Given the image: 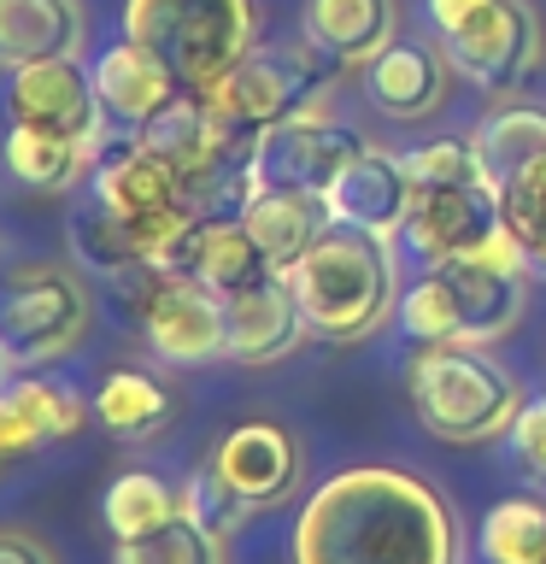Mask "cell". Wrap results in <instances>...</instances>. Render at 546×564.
<instances>
[{
    "label": "cell",
    "instance_id": "obj_33",
    "mask_svg": "<svg viewBox=\"0 0 546 564\" xmlns=\"http://www.w3.org/2000/svg\"><path fill=\"white\" fill-rule=\"evenodd\" d=\"M511 458H517V470L546 494V394L528 400L517 423H511Z\"/></svg>",
    "mask_w": 546,
    "mask_h": 564
},
{
    "label": "cell",
    "instance_id": "obj_11",
    "mask_svg": "<svg viewBox=\"0 0 546 564\" xmlns=\"http://www.w3.org/2000/svg\"><path fill=\"white\" fill-rule=\"evenodd\" d=\"M370 141L341 118L324 112H294L253 135V159H247V183L253 194L264 188H294V194H329V183L359 159Z\"/></svg>",
    "mask_w": 546,
    "mask_h": 564
},
{
    "label": "cell",
    "instance_id": "obj_28",
    "mask_svg": "<svg viewBox=\"0 0 546 564\" xmlns=\"http://www.w3.org/2000/svg\"><path fill=\"white\" fill-rule=\"evenodd\" d=\"M470 141H476V159H482L488 183H505L511 171L528 165L546 148V112L540 106H500Z\"/></svg>",
    "mask_w": 546,
    "mask_h": 564
},
{
    "label": "cell",
    "instance_id": "obj_34",
    "mask_svg": "<svg viewBox=\"0 0 546 564\" xmlns=\"http://www.w3.org/2000/svg\"><path fill=\"white\" fill-rule=\"evenodd\" d=\"M0 564H59L53 546L30 529H0Z\"/></svg>",
    "mask_w": 546,
    "mask_h": 564
},
{
    "label": "cell",
    "instance_id": "obj_35",
    "mask_svg": "<svg viewBox=\"0 0 546 564\" xmlns=\"http://www.w3.org/2000/svg\"><path fill=\"white\" fill-rule=\"evenodd\" d=\"M12 382V365H7V352H0V388H7Z\"/></svg>",
    "mask_w": 546,
    "mask_h": 564
},
{
    "label": "cell",
    "instance_id": "obj_15",
    "mask_svg": "<svg viewBox=\"0 0 546 564\" xmlns=\"http://www.w3.org/2000/svg\"><path fill=\"white\" fill-rule=\"evenodd\" d=\"M95 405H83L77 388L42 377V370H12V382L0 388V476L24 465L47 447L83 430V417Z\"/></svg>",
    "mask_w": 546,
    "mask_h": 564
},
{
    "label": "cell",
    "instance_id": "obj_24",
    "mask_svg": "<svg viewBox=\"0 0 546 564\" xmlns=\"http://www.w3.org/2000/svg\"><path fill=\"white\" fill-rule=\"evenodd\" d=\"M176 400L171 388L148 377V370H106V382L95 388V423L118 441H148L171 423Z\"/></svg>",
    "mask_w": 546,
    "mask_h": 564
},
{
    "label": "cell",
    "instance_id": "obj_1",
    "mask_svg": "<svg viewBox=\"0 0 546 564\" xmlns=\"http://www.w3.org/2000/svg\"><path fill=\"white\" fill-rule=\"evenodd\" d=\"M294 564H458V518L423 476L359 465L299 506Z\"/></svg>",
    "mask_w": 546,
    "mask_h": 564
},
{
    "label": "cell",
    "instance_id": "obj_31",
    "mask_svg": "<svg viewBox=\"0 0 546 564\" xmlns=\"http://www.w3.org/2000/svg\"><path fill=\"white\" fill-rule=\"evenodd\" d=\"M70 241H77V253H83L88 271H100V276H112V282L141 271V253H135L130 229H123L100 200H83V212L70 218Z\"/></svg>",
    "mask_w": 546,
    "mask_h": 564
},
{
    "label": "cell",
    "instance_id": "obj_23",
    "mask_svg": "<svg viewBox=\"0 0 546 564\" xmlns=\"http://www.w3.org/2000/svg\"><path fill=\"white\" fill-rule=\"evenodd\" d=\"M394 30H400L394 0H306V18H299V35H312L341 65H370L394 42Z\"/></svg>",
    "mask_w": 546,
    "mask_h": 564
},
{
    "label": "cell",
    "instance_id": "obj_26",
    "mask_svg": "<svg viewBox=\"0 0 546 564\" xmlns=\"http://www.w3.org/2000/svg\"><path fill=\"white\" fill-rule=\"evenodd\" d=\"M176 511H183V500H176V488L171 482H159L153 470H123L112 488H106V500H100V518L106 529H112L118 541H141V535H153V529H165Z\"/></svg>",
    "mask_w": 546,
    "mask_h": 564
},
{
    "label": "cell",
    "instance_id": "obj_19",
    "mask_svg": "<svg viewBox=\"0 0 546 564\" xmlns=\"http://www.w3.org/2000/svg\"><path fill=\"white\" fill-rule=\"evenodd\" d=\"M95 95H100L106 123H118V130L135 135V130H148V123L165 112L183 88H176V77L153 59L148 47L123 35L118 47H106L95 59Z\"/></svg>",
    "mask_w": 546,
    "mask_h": 564
},
{
    "label": "cell",
    "instance_id": "obj_27",
    "mask_svg": "<svg viewBox=\"0 0 546 564\" xmlns=\"http://www.w3.org/2000/svg\"><path fill=\"white\" fill-rule=\"evenodd\" d=\"M493 194H500V218L511 229V241L523 247L528 271L546 276V148L511 171L505 183H493Z\"/></svg>",
    "mask_w": 546,
    "mask_h": 564
},
{
    "label": "cell",
    "instance_id": "obj_20",
    "mask_svg": "<svg viewBox=\"0 0 546 564\" xmlns=\"http://www.w3.org/2000/svg\"><path fill=\"white\" fill-rule=\"evenodd\" d=\"M223 329H229V352L236 365H276L288 359L306 335V317H299L294 294L282 276H264L259 289H247L236 300H223Z\"/></svg>",
    "mask_w": 546,
    "mask_h": 564
},
{
    "label": "cell",
    "instance_id": "obj_18",
    "mask_svg": "<svg viewBox=\"0 0 546 564\" xmlns=\"http://www.w3.org/2000/svg\"><path fill=\"white\" fill-rule=\"evenodd\" d=\"M211 465L223 470V482L241 494L247 506H276L288 500L294 482H299V447L288 430H276V423H236L218 453H211Z\"/></svg>",
    "mask_w": 546,
    "mask_h": 564
},
{
    "label": "cell",
    "instance_id": "obj_17",
    "mask_svg": "<svg viewBox=\"0 0 546 564\" xmlns=\"http://www.w3.org/2000/svg\"><path fill=\"white\" fill-rule=\"evenodd\" d=\"M364 70V95L382 118L394 123H423L447 106V88H452V59L447 47H429V42H387Z\"/></svg>",
    "mask_w": 546,
    "mask_h": 564
},
{
    "label": "cell",
    "instance_id": "obj_9",
    "mask_svg": "<svg viewBox=\"0 0 546 564\" xmlns=\"http://www.w3.org/2000/svg\"><path fill=\"white\" fill-rule=\"evenodd\" d=\"M440 47L458 77H470L482 95H517L546 59L540 12L528 0H482L470 18L440 30Z\"/></svg>",
    "mask_w": 546,
    "mask_h": 564
},
{
    "label": "cell",
    "instance_id": "obj_2",
    "mask_svg": "<svg viewBox=\"0 0 546 564\" xmlns=\"http://www.w3.org/2000/svg\"><path fill=\"white\" fill-rule=\"evenodd\" d=\"M523 312H528V259L511 241V229H500L476 253L429 264V276L400 294V324L423 347L435 341L493 347L523 324Z\"/></svg>",
    "mask_w": 546,
    "mask_h": 564
},
{
    "label": "cell",
    "instance_id": "obj_5",
    "mask_svg": "<svg viewBox=\"0 0 546 564\" xmlns=\"http://www.w3.org/2000/svg\"><path fill=\"white\" fill-rule=\"evenodd\" d=\"M123 35L176 77L183 95H211L259 47L253 0H123Z\"/></svg>",
    "mask_w": 546,
    "mask_h": 564
},
{
    "label": "cell",
    "instance_id": "obj_29",
    "mask_svg": "<svg viewBox=\"0 0 546 564\" xmlns=\"http://www.w3.org/2000/svg\"><path fill=\"white\" fill-rule=\"evenodd\" d=\"M488 564H546V506L528 494H511L482 523Z\"/></svg>",
    "mask_w": 546,
    "mask_h": 564
},
{
    "label": "cell",
    "instance_id": "obj_12",
    "mask_svg": "<svg viewBox=\"0 0 546 564\" xmlns=\"http://www.w3.org/2000/svg\"><path fill=\"white\" fill-rule=\"evenodd\" d=\"M7 118L24 123V130H53L83 141L88 153L106 148V112L95 95V70H83L77 53H59V59H35L18 65L7 83Z\"/></svg>",
    "mask_w": 546,
    "mask_h": 564
},
{
    "label": "cell",
    "instance_id": "obj_25",
    "mask_svg": "<svg viewBox=\"0 0 546 564\" xmlns=\"http://www.w3.org/2000/svg\"><path fill=\"white\" fill-rule=\"evenodd\" d=\"M7 171L24 188H35V194H65V188H77L83 176L95 171V153H88L83 141H70V135L12 123L7 130Z\"/></svg>",
    "mask_w": 546,
    "mask_h": 564
},
{
    "label": "cell",
    "instance_id": "obj_30",
    "mask_svg": "<svg viewBox=\"0 0 546 564\" xmlns=\"http://www.w3.org/2000/svg\"><path fill=\"white\" fill-rule=\"evenodd\" d=\"M112 564H223V535H211L194 518H176L141 541H118Z\"/></svg>",
    "mask_w": 546,
    "mask_h": 564
},
{
    "label": "cell",
    "instance_id": "obj_8",
    "mask_svg": "<svg viewBox=\"0 0 546 564\" xmlns=\"http://www.w3.org/2000/svg\"><path fill=\"white\" fill-rule=\"evenodd\" d=\"M335 70H341V59H329L312 35H299V42L253 47L206 100L218 106L236 130L259 135V130H271V123L294 118V112H312V100L329 88Z\"/></svg>",
    "mask_w": 546,
    "mask_h": 564
},
{
    "label": "cell",
    "instance_id": "obj_32",
    "mask_svg": "<svg viewBox=\"0 0 546 564\" xmlns=\"http://www.w3.org/2000/svg\"><path fill=\"white\" fill-rule=\"evenodd\" d=\"M176 500H183V518H194L200 529H211V535H229V529H241V518L253 511L236 488L223 482L218 465H200V470H194L188 482L176 488Z\"/></svg>",
    "mask_w": 546,
    "mask_h": 564
},
{
    "label": "cell",
    "instance_id": "obj_6",
    "mask_svg": "<svg viewBox=\"0 0 546 564\" xmlns=\"http://www.w3.org/2000/svg\"><path fill=\"white\" fill-rule=\"evenodd\" d=\"M88 200H100L123 229H130L141 264H159V253H165L176 236H188V229L206 218V212L194 206V194L183 188V176H176L153 148H141L135 135L130 141H106V148L95 153Z\"/></svg>",
    "mask_w": 546,
    "mask_h": 564
},
{
    "label": "cell",
    "instance_id": "obj_10",
    "mask_svg": "<svg viewBox=\"0 0 546 564\" xmlns=\"http://www.w3.org/2000/svg\"><path fill=\"white\" fill-rule=\"evenodd\" d=\"M123 300L135 306L141 317V335L148 347L159 352L165 365L176 370H194V365H211L229 352V329H223V300L200 289L188 276H159L153 264H141L118 282Z\"/></svg>",
    "mask_w": 546,
    "mask_h": 564
},
{
    "label": "cell",
    "instance_id": "obj_21",
    "mask_svg": "<svg viewBox=\"0 0 546 564\" xmlns=\"http://www.w3.org/2000/svg\"><path fill=\"white\" fill-rule=\"evenodd\" d=\"M241 224L247 236L259 241V253L276 264V271H288L294 259H306L317 241L335 229L324 194H294V188H264L253 200L241 206Z\"/></svg>",
    "mask_w": 546,
    "mask_h": 564
},
{
    "label": "cell",
    "instance_id": "obj_3",
    "mask_svg": "<svg viewBox=\"0 0 546 564\" xmlns=\"http://www.w3.org/2000/svg\"><path fill=\"white\" fill-rule=\"evenodd\" d=\"M282 282L306 317V335H324V341H364L370 329L387 324V312H400L394 241L347 224H335L306 259H294Z\"/></svg>",
    "mask_w": 546,
    "mask_h": 564
},
{
    "label": "cell",
    "instance_id": "obj_14",
    "mask_svg": "<svg viewBox=\"0 0 546 564\" xmlns=\"http://www.w3.org/2000/svg\"><path fill=\"white\" fill-rule=\"evenodd\" d=\"M500 229H505L500 194H493L488 171H476V176H458V183H423L417 200H412L405 236H412V247L429 264H440V259H458V253L488 247Z\"/></svg>",
    "mask_w": 546,
    "mask_h": 564
},
{
    "label": "cell",
    "instance_id": "obj_4",
    "mask_svg": "<svg viewBox=\"0 0 546 564\" xmlns=\"http://www.w3.org/2000/svg\"><path fill=\"white\" fill-rule=\"evenodd\" d=\"M405 388H412L417 423L435 441H452V447L500 441V435H511V423L523 412L517 377L488 347H465V341L423 347L412 370H405Z\"/></svg>",
    "mask_w": 546,
    "mask_h": 564
},
{
    "label": "cell",
    "instance_id": "obj_7",
    "mask_svg": "<svg viewBox=\"0 0 546 564\" xmlns=\"http://www.w3.org/2000/svg\"><path fill=\"white\" fill-rule=\"evenodd\" d=\"M88 335V282L70 264L35 259L0 282V352L12 370H47Z\"/></svg>",
    "mask_w": 546,
    "mask_h": 564
},
{
    "label": "cell",
    "instance_id": "obj_16",
    "mask_svg": "<svg viewBox=\"0 0 546 564\" xmlns=\"http://www.w3.org/2000/svg\"><path fill=\"white\" fill-rule=\"evenodd\" d=\"M412 200H417V188H412L405 159L382 153V148H364L329 183V194H324V206H329L335 224L364 229V236H382V241L405 236V224H412Z\"/></svg>",
    "mask_w": 546,
    "mask_h": 564
},
{
    "label": "cell",
    "instance_id": "obj_22",
    "mask_svg": "<svg viewBox=\"0 0 546 564\" xmlns=\"http://www.w3.org/2000/svg\"><path fill=\"white\" fill-rule=\"evenodd\" d=\"M88 35L83 0H0V65H35L77 53Z\"/></svg>",
    "mask_w": 546,
    "mask_h": 564
},
{
    "label": "cell",
    "instance_id": "obj_13",
    "mask_svg": "<svg viewBox=\"0 0 546 564\" xmlns=\"http://www.w3.org/2000/svg\"><path fill=\"white\" fill-rule=\"evenodd\" d=\"M153 271L159 276H188V282H200V289H211L218 300H236L247 289H259L264 276H282L276 264L259 253V241L247 236L241 212H206L188 236H176L165 253H159Z\"/></svg>",
    "mask_w": 546,
    "mask_h": 564
}]
</instances>
